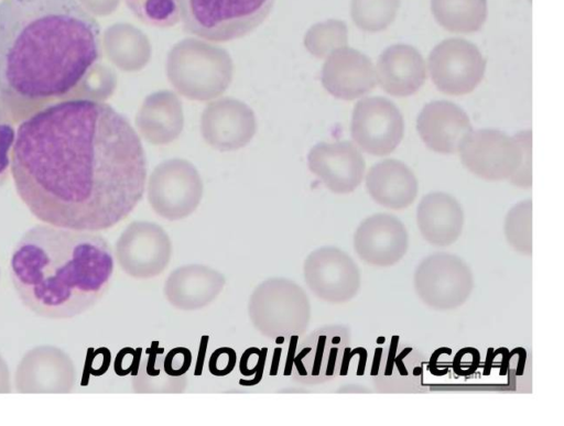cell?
Segmentation results:
<instances>
[{"instance_id":"cell-36","label":"cell","mask_w":564,"mask_h":426,"mask_svg":"<svg viewBox=\"0 0 564 426\" xmlns=\"http://www.w3.org/2000/svg\"><path fill=\"white\" fill-rule=\"evenodd\" d=\"M142 348L133 349L131 347L122 348L115 359V372L124 376L128 374L135 375L141 360Z\"/></svg>"},{"instance_id":"cell-25","label":"cell","mask_w":564,"mask_h":426,"mask_svg":"<svg viewBox=\"0 0 564 426\" xmlns=\"http://www.w3.org/2000/svg\"><path fill=\"white\" fill-rule=\"evenodd\" d=\"M135 123L142 136L150 143L167 144L182 131V105L172 91L153 92L143 101Z\"/></svg>"},{"instance_id":"cell-14","label":"cell","mask_w":564,"mask_h":426,"mask_svg":"<svg viewBox=\"0 0 564 426\" xmlns=\"http://www.w3.org/2000/svg\"><path fill=\"white\" fill-rule=\"evenodd\" d=\"M350 132L367 153L387 155L403 138V117L397 106L384 97H367L354 108Z\"/></svg>"},{"instance_id":"cell-21","label":"cell","mask_w":564,"mask_h":426,"mask_svg":"<svg viewBox=\"0 0 564 426\" xmlns=\"http://www.w3.org/2000/svg\"><path fill=\"white\" fill-rule=\"evenodd\" d=\"M225 284L220 272L203 264H186L171 272L163 293L176 309L196 310L215 301Z\"/></svg>"},{"instance_id":"cell-37","label":"cell","mask_w":564,"mask_h":426,"mask_svg":"<svg viewBox=\"0 0 564 426\" xmlns=\"http://www.w3.org/2000/svg\"><path fill=\"white\" fill-rule=\"evenodd\" d=\"M207 342H208V336H202L194 375L202 374L203 364L205 361V351L207 349Z\"/></svg>"},{"instance_id":"cell-12","label":"cell","mask_w":564,"mask_h":426,"mask_svg":"<svg viewBox=\"0 0 564 426\" xmlns=\"http://www.w3.org/2000/svg\"><path fill=\"white\" fill-rule=\"evenodd\" d=\"M303 274L311 292L321 301L343 304L360 288V271L350 255L336 247H321L305 259Z\"/></svg>"},{"instance_id":"cell-6","label":"cell","mask_w":564,"mask_h":426,"mask_svg":"<svg viewBox=\"0 0 564 426\" xmlns=\"http://www.w3.org/2000/svg\"><path fill=\"white\" fill-rule=\"evenodd\" d=\"M186 32L227 42L251 33L270 14L274 0H177Z\"/></svg>"},{"instance_id":"cell-5","label":"cell","mask_w":564,"mask_h":426,"mask_svg":"<svg viewBox=\"0 0 564 426\" xmlns=\"http://www.w3.org/2000/svg\"><path fill=\"white\" fill-rule=\"evenodd\" d=\"M464 166L486 181L509 178L517 186H531V131L513 138L481 129L470 132L459 149Z\"/></svg>"},{"instance_id":"cell-24","label":"cell","mask_w":564,"mask_h":426,"mask_svg":"<svg viewBox=\"0 0 564 426\" xmlns=\"http://www.w3.org/2000/svg\"><path fill=\"white\" fill-rule=\"evenodd\" d=\"M366 188L377 204L401 210L416 198L417 179L404 163L392 159L383 160L367 173Z\"/></svg>"},{"instance_id":"cell-7","label":"cell","mask_w":564,"mask_h":426,"mask_svg":"<svg viewBox=\"0 0 564 426\" xmlns=\"http://www.w3.org/2000/svg\"><path fill=\"white\" fill-rule=\"evenodd\" d=\"M248 314L253 327L267 338L297 337L307 329L311 304L299 284L272 277L253 290Z\"/></svg>"},{"instance_id":"cell-32","label":"cell","mask_w":564,"mask_h":426,"mask_svg":"<svg viewBox=\"0 0 564 426\" xmlns=\"http://www.w3.org/2000/svg\"><path fill=\"white\" fill-rule=\"evenodd\" d=\"M15 140L13 125L0 116V187L11 173L12 149Z\"/></svg>"},{"instance_id":"cell-8","label":"cell","mask_w":564,"mask_h":426,"mask_svg":"<svg viewBox=\"0 0 564 426\" xmlns=\"http://www.w3.org/2000/svg\"><path fill=\"white\" fill-rule=\"evenodd\" d=\"M413 285L416 295L427 307L453 310L468 299L474 290V276L459 256L436 252L419 263Z\"/></svg>"},{"instance_id":"cell-33","label":"cell","mask_w":564,"mask_h":426,"mask_svg":"<svg viewBox=\"0 0 564 426\" xmlns=\"http://www.w3.org/2000/svg\"><path fill=\"white\" fill-rule=\"evenodd\" d=\"M192 352L186 347H175L164 357L162 365L166 375L182 378L192 364Z\"/></svg>"},{"instance_id":"cell-9","label":"cell","mask_w":564,"mask_h":426,"mask_svg":"<svg viewBox=\"0 0 564 426\" xmlns=\"http://www.w3.org/2000/svg\"><path fill=\"white\" fill-rule=\"evenodd\" d=\"M203 182L196 167L186 160L160 163L148 183V200L161 217L175 221L189 216L199 205Z\"/></svg>"},{"instance_id":"cell-23","label":"cell","mask_w":564,"mask_h":426,"mask_svg":"<svg viewBox=\"0 0 564 426\" xmlns=\"http://www.w3.org/2000/svg\"><path fill=\"white\" fill-rule=\"evenodd\" d=\"M425 77L424 59L411 45H391L378 59L377 79L381 88L392 96L405 97L416 92Z\"/></svg>"},{"instance_id":"cell-1","label":"cell","mask_w":564,"mask_h":426,"mask_svg":"<svg viewBox=\"0 0 564 426\" xmlns=\"http://www.w3.org/2000/svg\"><path fill=\"white\" fill-rule=\"evenodd\" d=\"M11 175L17 194L43 223L99 232L142 199L147 159L123 114L100 100L69 99L19 124Z\"/></svg>"},{"instance_id":"cell-20","label":"cell","mask_w":564,"mask_h":426,"mask_svg":"<svg viewBox=\"0 0 564 426\" xmlns=\"http://www.w3.org/2000/svg\"><path fill=\"white\" fill-rule=\"evenodd\" d=\"M371 61L350 47H340L328 55L322 70V83L333 96L352 100L376 86Z\"/></svg>"},{"instance_id":"cell-10","label":"cell","mask_w":564,"mask_h":426,"mask_svg":"<svg viewBox=\"0 0 564 426\" xmlns=\"http://www.w3.org/2000/svg\"><path fill=\"white\" fill-rule=\"evenodd\" d=\"M350 341V331L344 326H324L312 331L294 349L293 380L313 385L336 379Z\"/></svg>"},{"instance_id":"cell-18","label":"cell","mask_w":564,"mask_h":426,"mask_svg":"<svg viewBox=\"0 0 564 426\" xmlns=\"http://www.w3.org/2000/svg\"><path fill=\"white\" fill-rule=\"evenodd\" d=\"M310 170L335 194H349L362 181L366 163L349 141L322 142L308 154Z\"/></svg>"},{"instance_id":"cell-2","label":"cell","mask_w":564,"mask_h":426,"mask_svg":"<svg viewBox=\"0 0 564 426\" xmlns=\"http://www.w3.org/2000/svg\"><path fill=\"white\" fill-rule=\"evenodd\" d=\"M101 56L100 28L78 0L0 1V96L19 102L72 92Z\"/></svg>"},{"instance_id":"cell-27","label":"cell","mask_w":564,"mask_h":426,"mask_svg":"<svg viewBox=\"0 0 564 426\" xmlns=\"http://www.w3.org/2000/svg\"><path fill=\"white\" fill-rule=\"evenodd\" d=\"M400 0H351L350 15L367 32L387 29L395 19Z\"/></svg>"},{"instance_id":"cell-16","label":"cell","mask_w":564,"mask_h":426,"mask_svg":"<svg viewBox=\"0 0 564 426\" xmlns=\"http://www.w3.org/2000/svg\"><path fill=\"white\" fill-rule=\"evenodd\" d=\"M256 129L251 108L230 97L212 101L202 113V135L209 145L220 151L245 146L252 139Z\"/></svg>"},{"instance_id":"cell-28","label":"cell","mask_w":564,"mask_h":426,"mask_svg":"<svg viewBox=\"0 0 564 426\" xmlns=\"http://www.w3.org/2000/svg\"><path fill=\"white\" fill-rule=\"evenodd\" d=\"M503 231L510 247L517 252L532 254V201L516 204L507 214Z\"/></svg>"},{"instance_id":"cell-29","label":"cell","mask_w":564,"mask_h":426,"mask_svg":"<svg viewBox=\"0 0 564 426\" xmlns=\"http://www.w3.org/2000/svg\"><path fill=\"white\" fill-rule=\"evenodd\" d=\"M306 48L317 57H325L348 45L347 26L339 20H327L313 25L304 40Z\"/></svg>"},{"instance_id":"cell-11","label":"cell","mask_w":564,"mask_h":426,"mask_svg":"<svg viewBox=\"0 0 564 426\" xmlns=\"http://www.w3.org/2000/svg\"><path fill=\"white\" fill-rule=\"evenodd\" d=\"M116 256L126 274L139 280L152 278L167 267L172 241L158 223L133 221L117 240Z\"/></svg>"},{"instance_id":"cell-26","label":"cell","mask_w":564,"mask_h":426,"mask_svg":"<svg viewBox=\"0 0 564 426\" xmlns=\"http://www.w3.org/2000/svg\"><path fill=\"white\" fill-rule=\"evenodd\" d=\"M431 10L444 29L455 33L478 31L487 17L486 0H431Z\"/></svg>"},{"instance_id":"cell-4","label":"cell","mask_w":564,"mask_h":426,"mask_svg":"<svg viewBox=\"0 0 564 426\" xmlns=\"http://www.w3.org/2000/svg\"><path fill=\"white\" fill-rule=\"evenodd\" d=\"M166 75L178 94L192 100L206 101L228 88L234 64L223 47L189 37L170 50Z\"/></svg>"},{"instance_id":"cell-30","label":"cell","mask_w":564,"mask_h":426,"mask_svg":"<svg viewBox=\"0 0 564 426\" xmlns=\"http://www.w3.org/2000/svg\"><path fill=\"white\" fill-rule=\"evenodd\" d=\"M127 7L142 23L171 28L180 22L177 0H124Z\"/></svg>"},{"instance_id":"cell-34","label":"cell","mask_w":564,"mask_h":426,"mask_svg":"<svg viewBox=\"0 0 564 426\" xmlns=\"http://www.w3.org/2000/svg\"><path fill=\"white\" fill-rule=\"evenodd\" d=\"M237 361V353L230 347H219L208 359V370L215 376H226L232 372Z\"/></svg>"},{"instance_id":"cell-35","label":"cell","mask_w":564,"mask_h":426,"mask_svg":"<svg viewBox=\"0 0 564 426\" xmlns=\"http://www.w3.org/2000/svg\"><path fill=\"white\" fill-rule=\"evenodd\" d=\"M479 363L480 352L476 348L465 347L454 356L452 369L459 376H468L477 371Z\"/></svg>"},{"instance_id":"cell-19","label":"cell","mask_w":564,"mask_h":426,"mask_svg":"<svg viewBox=\"0 0 564 426\" xmlns=\"http://www.w3.org/2000/svg\"><path fill=\"white\" fill-rule=\"evenodd\" d=\"M416 129L423 142L442 154L459 151L464 140L473 131L466 112L446 100L425 105L417 117Z\"/></svg>"},{"instance_id":"cell-22","label":"cell","mask_w":564,"mask_h":426,"mask_svg":"<svg viewBox=\"0 0 564 426\" xmlns=\"http://www.w3.org/2000/svg\"><path fill=\"white\" fill-rule=\"evenodd\" d=\"M464 211L458 200L449 194H426L416 209L419 230L430 244L447 247L462 234Z\"/></svg>"},{"instance_id":"cell-15","label":"cell","mask_w":564,"mask_h":426,"mask_svg":"<svg viewBox=\"0 0 564 426\" xmlns=\"http://www.w3.org/2000/svg\"><path fill=\"white\" fill-rule=\"evenodd\" d=\"M354 249L365 263L388 267L406 253L409 238L403 222L393 215L380 212L364 219L352 238Z\"/></svg>"},{"instance_id":"cell-3","label":"cell","mask_w":564,"mask_h":426,"mask_svg":"<svg viewBox=\"0 0 564 426\" xmlns=\"http://www.w3.org/2000/svg\"><path fill=\"white\" fill-rule=\"evenodd\" d=\"M115 267L99 232L35 225L14 245L10 276L22 304L47 319L91 309L107 293Z\"/></svg>"},{"instance_id":"cell-31","label":"cell","mask_w":564,"mask_h":426,"mask_svg":"<svg viewBox=\"0 0 564 426\" xmlns=\"http://www.w3.org/2000/svg\"><path fill=\"white\" fill-rule=\"evenodd\" d=\"M268 348H257L249 347L247 348L239 361V372L243 376H253L251 380L241 379L239 381L240 385L243 386H253L257 385L263 376L265 361H267Z\"/></svg>"},{"instance_id":"cell-17","label":"cell","mask_w":564,"mask_h":426,"mask_svg":"<svg viewBox=\"0 0 564 426\" xmlns=\"http://www.w3.org/2000/svg\"><path fill=\"white\" fill-rule=\"evenodd\" d=\"M423 356L414 347L392 336L389 345L377 348L370 378L381 393H411L423 383Z\"/></svg>"},{"instance_id":"cell-13","label":"cell","mask_w":564,"mask_h":426,"mask_svg":"<svg viewBox=\"0 0 564 426\" xmlns=\"http://www.w3.org/2000/svg\"><path fill=\"white\" fill-rule=\"evenodd\" d=\"M429 70L435 86L444 94L462 96L481 81L486 62L478 47L464 39H447L429 55Z\"/></svg>"}]
</instances>
